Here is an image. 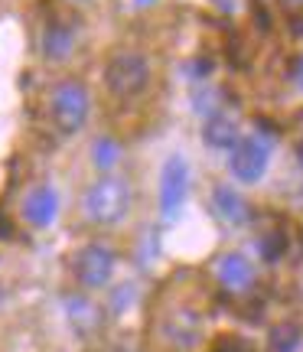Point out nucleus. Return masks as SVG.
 <instances>
[{
    "instance_id": "f257e3e1",
    "label": "nucleus",
    "mask_w": 303,
    "mask_h": 352,
    "mask_svg": "<svg viewBox=\"0 0 303 352\" xmlns=\"http://www.w3.org/2000/svg\"><path fill=\"white\" fill-rule=\"evenodd\" d=\"M82 206L91 226H117L131 212V183L121 176H101L85 189Z\"/></svg>"
},
{
    "instance_id": "f03ea898",
    "label": "nucleus",
    "mask_w": 303,
    "mask_h": 352,
    "mask_svg": "<svg viewBox=\"0 0 303 352\" xmlns=\"http://www.w3.org/2000/svg\"><path fill=\"white\" fill-rule=\"evenodd\" d=\"M104 88L121 101L140 98L150 88V63H147V56L134 50H117L104 65Z\"/></svg>"
},
{
    "instance_id": "7ed1b4c3",
    "label": "nucleus",
    "mask_w": 303,
    "mask_h": 352,
    "mask_svg": "<svg viewBox=\"0 0 303 352\" xmlns=\"http://www.w3.org/2000/svg\"><path fill=\"white\" fill-rule=\"evenodd\" d=\"M91 111V98H89V88L76 82V78H65L56 85L49 101V118L52 127L63 134V138H76L78 131L85 127Z\"/></svg>"
},
{
    "instance_id": "20e7f679",
    "label": "nucleus",
    "mask_w": 303,
    "mask_h": 352,
    "mask_svg": "<svg viewBox=\"0 0 303 352\" xmlns=\"http://www.w3.org/2000/svg\"><path fill=\"white\" fill-rule=\"evenodd\" d=\"M114 267H117V254H114L111 245L104 241H89L82 245L72 261V271H76V280L85 290H104L111 284Z\"/></svg>"
},
{
    "instance_id": "39448f33",
    "label": "nucleus",
    "mask_w": 303,
    "mask_h": 352,
    "mask_svg": "<svg viewBox=\"0 0 303 352\" xmlns=\"http://www.w3.org/2000/svg\"><path fill=\"white\" fill-rule=\"evenodd\" d=\"M271 164V138L254 134V138H241L232 151H228V173L238 183H261Z\"/></svg>"
},
{
    "instance_id": "423d86ee",
    "label": "nucleus",
    "mask_w": 303,
    "mask_h": 352,
    "mask_svg": "<svg viewBox=\"0 0 303 352\" xmlns=\"http://www.w3.org/2000/svg\"><path fill=\"white\" fill-rule=\"evenodd\" d=\"M202 329H205V320L196 307L190 303H179L173 307L170 314L160 320V336L170 349H179V352H192L196 346L202 342Z\"/></svg>"
},
{
    "instance_id": "0eeeda50",
    "label": "nucleus",
    "mask_w": 303,
    "mask_h": 352,
    "mask_svg": "<svg viewBox=\"0 0 303 352\" xmlns=\"http://www.w3.org/2000/svg\"><path fill=\"white\" fill-rule=\"evenodd\" d=\"M186 192H190V164L173 153L160 170V215L177 219L186 202Z\"/></svg>"
},
{
    "instance_id": "6e6552de",
    "label": "nucleus",
    "mask_w": 303,
    "mask_h": 352,
    "mask_svg": "<svg viewBox=\"0 0 303 352\" xmlns=\"http://www.w3.org/2000/svg\"><path fill=\"white\" fill-rule=\"evenodd\" d=\"M23 222L33 228H49L59 215V192L52 186H33L23 196Z\"/></svg>"
},
{
    "instance_id": "1a4fd4ad",
    "label": "nucleus",
    "mask_w": 303,
    "mask_h": 352,
    "mask_svg": "<svg viewBox=\"0 0 303 352\" xmlns=\"http://www.w3.org/2000/svg\"><path fill=\"white\" fill-rule=\"evenodd\" d=\"M215 277H218V284L225 290L241 294V290H248L254 284V264L241 252H225L215 261Z\"/></svg>"
},
{
    "instance_id": "9d476101",
    "label": "nucleus",
    "mask_w": 303,
    "mask_h": 352,
    "mask_svg": "<svg viewBox=\"0 0 303 352\" xmlns=\"http://www.w3.org/2000/svg\"><path fill=\"white\" fill-rule=\"evenodd\" d=\"M202 140L215 147V151H232L241 140L238 134V118L232 111H212L202 124Z\"/></svg>"
},
{
    "instance_id": "9b49d317",
    "label": "nucleus",
    "mask_w": 303,
    "mask_h": 352,
    "mask_svg": "<svg viewBox=\"0 0 303 352\" xmlns=\"http://www.w3.org/2000/svg\"><path fill=\"white\" fill-rule=\"evenodd\" d=\"M212 206H215V215L228 222V226H245V222H251V206L248 199L241 196L238 189L232 186H215L212 189Z\"/></svg>"
},
{
    "instance_id": "f8f14e48",
    "label": "nucleus",
    "mask_w": 303,
    "mask_h": 352,
    "mask_svg": "<svg viewBox=\"0 0 303 352\" xmlns=\"http://www.w3.org/2000/svg\"><path fill=\"white\" fill-rule=\"evenodd\" d=\"M72 46H76L72 26L63 23V20L46 23V30H43V56H46L49 63H65L69 52H72Z\"/></svg>"
},
{
    "instance_id": "ddd939ff",
    "label": "nucleus",
    "mask_w": 303,
    "mask_h": 352,
    "mask_svg": "<svg viewBox=\"0 0 303 352\" xmlns=\"http://www.w3.org/2000/svg\"><path fill=\"white\" fill-rule=\"evenodd\" d=\"M271 352H297L303 346V333L297 323H280L271 329V340H267Z\"/></svg>"
},
{
    "instance_id": "4468645a",
    "label": "nucleus",
    "mask_w": 303,
    "mask_h": 352,
    "mask_svg": "<svg viewBox=\"0 0 303 352\" xmlns=\"http://www.w3.org/2000/svg\"><path fill=\"white\" fill-rule=\"evenodd\" d=\"M117 157H121V144L114 138H98L91 144V164L98 170H111L117 164Z\"/></svg>"
},
{
    "instance_id": "2eb2a0df",
    "label": "nucleus",
    "mask_w": 303,
    "mask_h": 352,
    "mask_svg": "<svg viewBox=\"0 0 303 352\" xmlns=\"http://www.w3.org/2000/svg\"><path fill=\"white\" fill-rule=\"evenodd\" d=\"M261 252H265L267 261H274V258H278V252H284V241H280L278 235H267L265 245H261Z\"/></svg>"
},
{
    "instance_id": "dca6fc26",
    "label": "nucleus",
    "mask_w": 303,
    "mask_h": 352,
    "mask_svg": "<svg viewBox=\"0 0 303 352\" xmlns=\"http://www.w3.org/2000/svg\"><path fill=\"white\" fill-rule=\"evenodd\" d=\"M293 82H297V88L303 91V56H300V63H297V69H293Z\"/></svg>"
},
{
    "instance_id": "f3484780",
    "label": "nucleus",
    "mask_w": 303,
    "mask_h": 352,
    "mask_svg": "<svg viewBox=\"0 0 303 352\" xmlns=\"http://www.w3.org/2000/svg\"><path fill=\"white\" fill-rule=\"evenodd\" d=\"M134 3H137V7H147V3H150V0H134Z\"/></svg>"
}]
</instances>
